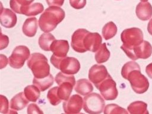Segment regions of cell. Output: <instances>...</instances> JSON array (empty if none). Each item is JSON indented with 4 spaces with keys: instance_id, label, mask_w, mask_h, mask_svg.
<instances>
[{
    "instance_id": "1",
    "label": "cell",
    "mask_w": 152,
    "mask_h": 114,
    "mask_svg": "<svg viewBox=\"0 0 152 114\" xmlns=\"http://www.w3.org/2000/svg\"><path fill=\"white\" fill-rule=\"evenodd\" d=\"M122 77L129 81L131 88L137 94L145 93L149 87V82L141 72L140 66L135 62L129 61L125 63L122 68Z\"/></svg>"
},
{
    "instance_id": "2",
    "label": "cell",
    "mask_w": 152,
    "mask_h": 114,
    "mask_svg": "<svg viewBox=\"0 0 152 114\" xmlns=\"http://www.w3.org/2000/svg\"><path fill=\"white\" fill-rule=\"evenodd\" d=\"M65 13L63 9L57 6L47 8L41 14L39 20L40 30L45 33L53 30L65 18Z\"/></svg>"
},
{
    "instance_id": "3",
    "label": "cell",
    "mask_w": 152,
    "mask_h": 114,
    "mask_svg": "<svg viewBox=\"0 0 152 114\" xmlns=\"http://www.w3.org/2000/svg\"><path fill=\"white\" fill-rule=\"evenodd\" d=\"M27 66L36 78H43L50 75V66L46 57L40 53H33L27 60Z\"/></svg>"
},
{
    "instance_id": "4",
    "label": "cell",
    "mask_w": 152,
    "mask_h": 114,
    "mask_svg": "<svg viewBox=\"0 0 152 114\" xmlns=\"http://www.w3.org/2000/svg\"><path fill=\"white\" fill-rule=\"evenodd\" d=\"M50 61L56 68L60 69L62 73L65 74H75L80 69V64L78 60L73 57L59 58L52 55Z\"/></svg>"
},
{
    "instance_id": "5",
    "label": "cell",
    "mask_w": 152,
    "mask_h": 114,
    "mask_svg": "<svg viewBox=\"0 0 152 114\" xmlns=\"http://www.w3.org/2000/svg\"><path fill=\"white\" fill-rule=\"evenodd\" d=\"M143 37V33L140 28L137 27L126 28L121 34V39L123 42L121 48L122 50L133 49L144 41Z\"/></svg>"
},
{
    "instance_id": "6",
    "label": "cell",
    "mask_w": 152,
    "mask_h": 114,
    "mask_svg": "<svg viewBox=\"0 0 152 114\" xmlns=\"http://www.w3.org/2000/svg\"><path fill=\"white\" fill-rule=\"evenodd\" d=\"M104 106L103 98L97 93H90L83 99V109L88 114H100Z\"/></svg>"
},
{
    "instance_id": "7",
    "label": "cell",
    "mask_w": 152,
    "mask_h": 114,
    "mask_svg": "<svg viewBox=\"0 0 152 114\" xmlns=\"http://www.w3.org/2000/svg\"><path fill=\"white\" fill-rule=\"evenodd\" d=\"M30 56L29 49L24 45H20L13 50L8 58L10 66L13 68L19 69L23 66L25 61Z\"/></svg>"
},
{
    "instance_id": "8",
    "label": "cell",
    "mask_w": 152,
    "mask_h": 114,
    "mask_svg": "<svg viewBox=\"0 0 152 114\" xmlns=\"http://www.w3.org/2000/svg\"><path fill=\"white\" fill-rule=\"evenodd\" d=\"M96 88L99 89L102 97L106 100H115L118 95L116 84L110 75L101 82Z\"/></svg>"
},
{
    "instance_id": "9",
    "label": "cell",
    "mask_w": 152,
    "mask_h": 114,
    "mask_svg": "<svg viewBox=\"0 0 152 114\" xmlns=\"http://www.w3.org/2000/svg\"><path fill=\"white\" fill-rule=\"evenodd\" d=\"M130 59L135 61L140 58L147 59L152 54V46L147 41L144 40L140 45L131 49L123 50Z\"/></svg>"
},
{
    "instance_id": "10",
    "label": "cell",
    "mask_w": 152,
    "mask_h": 114,
    "mask_svg": "<svg viewBox=\"0 0 152 114\" xmlns=\"http://www.w3.org/2000/svg\"><path fill=\"white\" fill-rule=\"evenodd\" d=\"M62 107L66 114L78 113L83 107V99L78 94H74L63 103Z\"/></svg>"
},
{
    "instance_id": "11",
    "label": "cell",
    "mask_w": 152,
    "mask_h": 114,
    "mask_svg": "<svg viewBox=\"0 0 152 114\" xmlns=\"http://www.w3.org/2000/svg\"><path fill=\"white\" fill-rule=\"evenodd\" d=\"M109 75L106 68L103 65H94L89 69L88 78L97 87Z\"/></svg>"
},
{
    "instance_id": "12",
    "label": "cell",
    "mask_w": 152,
    "mask_h": 114,
    "mask_svg": "<svg viewBox=\"0 0 152 114\" xmlns=\"http://www.w3.org/2000/svg\"><path fill=\"white\" fill-rule=\"evenodd\" d=\"M102 38L98 33L88 31L83 39V46L86 51L97 52L102 45Z\"/></svg>"
},
{
    "instance_id": "13",
    "label": "cell",
    "mask_w": 152,
    "mask_h": 114,
    "mask_svg": "<svg viewBox=\"0 0 152 114\" xmlns=\"http://www.w3.org/2000/svg\"><path fill=\"white\" fill-rule=\"evenodd\" d=\"M88 32L84 28H78L75 30L71 37V47L77 52L84 53L86 50L83 46V39Z\"/></svg>"
},
{
    "instance_id": "14",
    "label": "cell",
    "mask_w": 152,
    "mask_h": 114,
    "mask_svg": "<svg viewBox=\"0 0 152 114\" xmlns=\"http://www.w3.org/2000/svg\"><path fill=\"white\" fill-rule=\"evenodd\" d=\"M17 15L8 8H4L1 11L0 21L2 26L5 28H11L14 27L17 23Z\"/></svg>"
},
{
    "instance_id": "15",
    "label": "cell",
    "mask_w": 152,
    "mask_h": 114,
    "mask_svg": "<svg viewBox=\"0 0 152 114\" xmlns=\"http://www.w3.org/2000/svg\"><path fill=\"white\" fill-rule=\"evenodd\" d=\"M50 49L55 56L65 57L69 50L68 42L66 40H55L51 44Z\"/></svg>"
},
{
    "instance_id": "16",
    "label": "cell",
    "mask_w": 152,
    "mask_h": 114,
    "mask_svg": "<svg viewBox=\"0 0 152 114\" xmlns=\"http://www.w3.org/2000/svg\"><path fill=\"white\" fill-rule=\"evenodd\" d=\"M137 17L142 21H147L152 17V6L148 2H141L136 7Z\"/></svg>"
},
{
    "instance_id": "17",
    "label": "cell",
    "mask_w": 152,
    "mask_h": 114,
    "mask_svg": "<svg viewBox=\"0 0 152 114\" xmlns=\"http://www.w3.org/2000/svg\"><path fill=\"white\" fill-rule=\"evenodd\" d=\"M38 27V21L36 17L27 18L23 23L22 31L27 37H32L35 36Z\"/></svg>"
},
{
    "instance_id": "18",
    "label": "cell",
    "mask_w": 152,
    "mask_h": 114,
    "mask_svg": "<svg viewBox=\"0 0 152 114\" xmlns=\"http://www.w3.org/2000/svg\"><path fill=\"white\" fill-rule=\"evenodd\" d=\"M74 90L77 93L83 96H86L93 91V86L87 79L81 78L77 81Z\"/></svg>"
},
{
    "instance_id": "19",
    "label": "cell",
    "mask_w": 152,
    "mask_h": 114,
    "mask_svg": "<svg viewBox=\"0 0 152 114\" xmlns=\"http://www.w3.org/2000/svg\"><path fill=\"white\" fill-rule=\"evenodd\" d=\"M28 102L24 92H20L11 99L10 107L15 110H20L26 107Z\"/></svg>"
},
{
    "instance_id": "20",
    "label": "cell",
    "mask_w": 152,
    "mask_h": 114,
    "mask_svg": "<svg viewBox=\"0 0 152 114\" xmlns=\"http://www.w3.org/2000/svg\"><path fill=\"white\" fill-rule=\"evenodd\" d=\"M75 85V84L69 81L63 82L59 85L58 93L61 100H66L69 98Z\"/></svg>"
},
{
    "instance_id": "21",
    "label": "cell",
    "mask_w": 152,
    "mask_h": 114,
    "mask_svg": "<svg viewBox=\"0 0 152 114\" xmlns=\"http://www.w3.org/2000/svg\"><path fill=\"white\" fill-rule=\"evenodd\" d=\"M129 114H149L147 104L142 101L132 102L127 107Z\"/></svg>"
},
{
    "instance_id": "22",
    "label": "cell",
    "mask_w": 152,
    "mask_h": 114,
    "mask_svg": "<svg viewBox=\"0 0 152 114\" xmlns=\"http://www.w3.org/2000/svg\"><path fill=\"white\" fill-rule=\"evenodd\" d=\"M53 77L50 74L49 75L43 78H36L34 77L33 80V85L38 87L39 89L42 91H44L49 88L51 86L53 85Z\"/></svg>"
},
{
    "instance_id": "23",
    "label": "cell",
    "mask_w": 152,
    "mask_h": 114,
    "mask_svg": "<svg viewBox=\"0 0 152 114\" xmlns=\"http://www.w3.org/2000/svg\"><path fill=\"white\" fill-rule=\"evenodd\" d=\"M55 37L53 35L49 33H43L39 38V45L40 48L45 51H50V45L54 40Z\"/></svg>"
},
{
    "instance_id": "24",
    "label": "cell",
    "mask_w": 152,
    "mask_h": 114,
    "mask_svg": "<svg viewBox=\"0 0 152 114\" xmlns=\"http://www.w3.org/2000/svg\"><path fill=\"white\" fill-rule=\"evenodd\" d=\"M40 90L36 86L29 85L24 89V93L27 99L32 102H36L40 97Z\"/></svg>"
},
{
    "instance_id": "25",
    "label": "cell",
    "mask_w": 152,
    "mask_h": 114,
    "mask_svg": "<svg viewBox=\"0 0 152 114\" xmlns=\"http://www.w3.org/2000/svg\"><path fill=\"white\" fill-rule=\"evenodd\" d=\"M44 10L43 5L39 2H36L25 7L21 11V14L26 16L37 15Z\"/></svg>"
},
{
    "instance_id": "26",
    "label": "cell",
    "mask_w": 152,
    "mask_h": 114,
    "mask_svg": "<svg viewBox=\"0 0 152 114\" xmlns=\"http://www.w3.org/2000/svg\"><path fill=\"white\" fill-rule=\"evenodd\" d=\"M110 55V53L106 47V44L103 43L101 45L100 47L95 54V60L98 64L105 62L109 59Z\"/></svg>"
},
{
    "instance_id": "27",
    "label": "cell",
    "mask_w": 152,
    "mask_h": 114,
    "mask_svg": "<svg viewBox=\"0 0 152 114\" xmlns=\"http://www.w3.org/2000/svg\"><path fill=\"white\" fill-rule=\"evenodd\" d=\"M34 0H10V8L16 13L21 14L22 10L31 4Z\"/></svg>"
},
{
    "instance_id": "28",
    "label": "cell",
    "mask_w": 152,
    "mask_h": 114,
    "mask_svg": "<svg viewBox=\"0 0 152 114\" xmlns=\"http://www.w3.org/2000/svg\"><path fill=\"white\" fill-rule=\"evenodd\" d=\"M116 33L117 27L112 21H109L106 23L102 28L103 37L106 40L113 37L116 35Z\"/></svg>"
},
{
    "instance_id": "29",
    "label": "cell",
    "mask_w": 152,
    "mask_h": 114,
    "mask_svg": "<svg viewBox=\"0 0 152 114\" xmlns=\"http://www.w3.org/2000/svg\"><path fill=\"white\" fill-rule=\"evenodd\" d=\"M104 114H128L127 110L116 104H107L104 109Z\"/></svg>"
},
{
    "instance_id": "30",
    "label": "cell",
    "mask_w": 152,
    "mask_h": 114,
    "mask_svg": "<svg viewBox=\"0 0 152 114\" xmlns=\"http://www.w3.org/2000/svg\"><path fill=\"white\" fill-rule=\"evenodd\" d=\"M58 87H54L50 89L47 93V98L50 103L53 106H56L61 102L58 93Z\"/></svg>"
},
{
    "instance_id": "31",
    "label": "cell",
    "mask_w": 152,
    "mask_h": 114,
    "mask_svg": "<svg viewBox=\"0 0 152 114\" xmlns=\"http://www.w3.org/2000/svg\"><path fill=\"white\" fill-rule=\"evenodd\" d=\"M55 81L58 85H59L61 83L63 82H66V81L71 82L75 84V79L72 75L65 74L62 73V72H59L56 75L55 78Z\"/></svg>"
},
{
    "instance_id": "32",
    "label": "cell",
    "mask_w": 152,
    "mask_h": 114,
    "mask_svg": "<svg viewBox=\"0 0 152 114\" xmlns=\"http://www.w3.org/2000/svg\"><path fill=\"white\" fill-rule=\"evenodd\" d=\"M27 114H44L43 112L35 103L28 104L27 110Z\"/></svg>"
},
{
    "instance_id": "33",
    "label": "cell",
    "mask_w": 152,
    "mask_h": 114,
    "mask_svg": "<svg viewBox=\"0 0 152 114\" xmlns=\"http://www.w3.org/2000/svg\"><path fill=\"white\" fill-rule=\"evenodd\" d=\"M1 97V113L4 114L8 112V107H9V104H8V100L7 99V98L3 96V95H1L0 96Z\"/></svg>"
},
{
    "instance_id": "34",
    "label": "cell",
    "mask_w": 152,
    "mask_h": 114,
    "mask_svg": "<svg viewBox=\"0 0 152 114\" xmlns=\"http://www.w3.org/2000/svg\"><path fill=\"white\" fill-rule=\"evenodd\" d=\"M69 4L72 8L76 10H80L85 7L86 0H69Z\"/></svg>"
},
{
    "instance_id": "35",
    "label": "cell",
    "mask_w": 152,
    "mask_h": 114,
    "mask_svg": "<svg viewBox=\"0 0 152 114\" xmlns=\"http://www.w3.org/2000/svg\"><path fill=\"white\" fill-rule=\"evenodd\" d=\"M0 45L1 48L0 49L2 50L7 47L9 43V39L8 37L6 35L3 34L2 33H1V40H0Z\"/></svg>"
},
{
    "instance_id": "36",
    "label": "cell",
    "mask_w": 152,
    "mask_h": 114,
    "mask_svg": "<svg viewBox=\"0 0 152 114\" xmlns=\"http://www.w3.org/2000/svg\"><path fill=\"white\" fill-rule=\"evenodd\" d=\"M49 6H57L61 7L63 5L64 0H46Z\"/></svg>"
},
{
    "instance_id": "37",
    "label": "cell",
    "mask_w": 152,
    "mask_h": 114,
    "mask_svg": "<svg viewBox=\"0 0 152 114\" xmlns=\"http://www.w3.org/2000/svg\"><path fill=\"white\" fill-rule=\"evenodd\" d=\"M0 58H1V69L4 68L8 64V59L7 56L3 54L0 55Z\"/></svg>"
},
{
    "instance_id": "38",
    "label": "cell",
    "mask_w": 152,
    "mask_h": 114,
    "mask_svg": "<svg viewBox=\"0 0 152 114\" xmlns=\"http://www.w3.org/2000/svg\"><path fill=\"white\" fill-rule=\"evenodd\" d=\"M145 72L148 76L152 79V63L149 64L145 68Z\"/></svg>"
},
{
    "instance_id": "39",
    "label": "cell",
    "mask_w": 152,
    "mask_h": 114,
    "mask_svg": "<svg viewBox=\"0 0 152 114\" xmlns=\"http://www.w3.org/2000/svg\"><path fill=\"white\" fill-rule=\"evenodd\" d=\"M147 30L148 32L152 35V18L150 20L148 23V26H147Z\"/></svg>"
},
{
    "instance_id": "40",
    "label": "cell",
    "mask_w": 152,
    "mask_h": 114,
    "mask_svg": "<svg viewBox=\"0 0 152 114\" xmlns=\"http://www.w3.org/2000/svg\"><path fill=\"white\" fill-rule=\"evenodd\" d=\"M4 114H18V113L14 109H10L8 111L7 113H4Z\"/></svg>"
},
{
    "instance_id": "41",
    "label": "cell",
    "mask_w": 152,
    "mask_h": 114,
    "mask_svg": "<svg viewBox=\"0 0 152 114\" xmlns=\"http://www.w3.org/2000/svg\"><path fill=\"white\" fill-rule=\"evenodd\" d=\"M141 2H147L148 0H140Z\"/></svg>"
},
{
    "instance_id": "42",
    "label": "cell",
    "mask_w": 152,
    "mask_h": 114,
    "mask_svg": "<svg viewBox=\"0 0 152 114\" xmlns=\"http://www.w3.org/2000/svg\"><path fill=\"white\" fill-rule=\"evenodd\" d=\"M62 114H66V113H62ZM75 114H84L83 113H75Z\"/></svg>"
}]
</instances>
